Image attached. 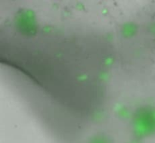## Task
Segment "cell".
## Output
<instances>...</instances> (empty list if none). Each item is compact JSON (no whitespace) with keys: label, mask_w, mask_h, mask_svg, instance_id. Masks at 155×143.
<instances>
[{"label":"cell","mask_w":155,"mask_h":143,"mask_svg":"<svg viewBox=\"0 0 155 143\" xmlns=\"http://www.w3.org/2000/svg\"><path fill=\"white\" fill-rule=\"evenodd\" d=\"M88 143H112L111 140L104 135H96L89 139Z\"/></svg>","instance_id":"obj_1"}]
</instances>
